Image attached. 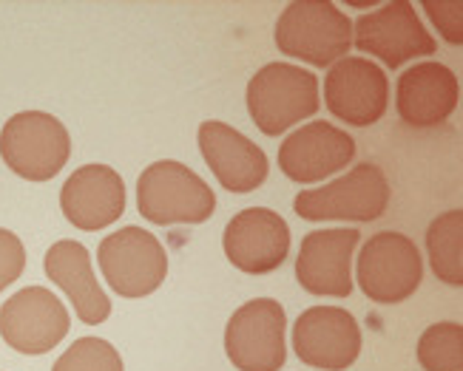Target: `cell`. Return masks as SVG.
Segmentation results:
<instances>
[{"label": "cell", "mask_w": 463, "mask_h": 371, "mask_svg": "<svg viewBox=\"0 0 463 371\" xmlns=\"http://www.w3.org/2000/svg\"><path fill=\"white\" fill-rule=\"evenodd\" d=\"M424 9L447 43L452 46L463 43V6L460 4H432V0H424Z\"/></svg>", "instance_id": "24"}, {"label": "cell", "mask_w": 463, "mask_h": 371, "mask_svg": "<svg viewBox=\"0 0 463 371\" xmlns=\"http://www.w3.org/2000/svg\"><path fill=\"white\" fill-rule=\"evenodd\" d=\"M361 233L353 227L313 230L301 238L296 258V278L301 290L325 298H347L353 292L350 264Z\"/></svg>", "instance_id": "14"}, {"label": "cell", "mask_w": 463, "mask_h": 371, "mask_svg": "<svg viewBox=\"0 0 463 371\" xmlns=\"http://www.w3.org/2000/svg\"><path fill=\"white\" fill-rule=\"evenodd\" d=\"M288 315L273 298L241 303L225 326V352L239 371H279L288 360Z\"/></svg>", "instance_id": "8"}, {"label": "cell", "mask_w": 463, "mask_h": 371, "mask_svg": "<svg viewBox=\"0 0 463 371\" xmlns=\"http://www.w3.org/2000/svg\"><path fill=\"white\" fill-rule=\"evenodd\" d=\"M353 43L358 51L375 54L390 69L438 51L435 37L420 23L410 0H390L381 9L361 14L353 23Z\"/></svg>", "instance_id": "9"}, {"label": "cell", "mask_w": 463, "mask_h": 371, "mask_svg": "<svg viewBox=\"0 0 463 371\" xmlns=\"http://www.w3.org/2000/svg\"><path fill=\"white\" fill-rule=\"evenodd\" d=\"M52 371H123V357L103 338L74 340Z\"/></svg>", "instance_id": "22"}, {"label": "cell", "mask_w": 463, "mask_h": 371, "mask_svg": "<svg viewBox=\"0 0 463 371\" xmlns=\"http://www.w3.org/2000/svg\"><path fill=\"white\" fill-rule=\"evenodd\" d=\"M293 352L305 366L345 371L361 355L358 320L345 306H310L293 323Z\"/></svg>", "instance_id": "11"}, {"label": "cell", "mask_w": 463, "mask_h": 371, "mask_svg": "<svg viewBox=\"0 0 463 371\" xmlns=\"http://www.w3.org/2000/svg\"><path fill=\"white\" fill-rule=\"evenodd\" d=\"M355 159V139L330 122H307L279 145V168L296 184H316Z\"/></svg>", "instance_id": "15"}, {"label": "cell", "mask_w": 463, "mask_h": 371, "mask_svg": "<svg viewBox=\"0 0 463 371\" xmlns=\"http://www.w3.org/2000/svg\"><path fill=\"white\" fill-rule=\"evenodd\" d=\"M463 326L455 320L432 323L418 340V363L424 371H463Z\"/></svg>", "instance_id": "21"}, {"label": "cell", "mask_w": 463, "mask_h": 371, "mask_svg": "<svg viewBox=\"0 0 463 371\" xmlns=\"http://www.w3.org/2000/svg\"><path fill=\"white\" fill-rule=\"evenodd\" d=\"M0 156L6 168L29 181H49L66 168L71 136L46 111H20L0 131Z\"/></svg>", "instance_id": "4"}, {"label": "cell", "mask_w": 463, "mask_h": 371, "mask_svg": "<svg viewBox=\"0 0 463 371\" xmlns=\"http://www.w3.org/2000/svg\"><path fill=\"white\" fill-rule=\"evenodd\" d=\"M460 236H463V210H447L438 218H432L427 230V255L430 266L438 281L449 286L463 283V250H460Z\"/></svg>", "instance_id": "20"}, {"label": "cell", "mask_w": 463, "mask_h": 371, "mask_svg": "<svg viewBox=\"0 0 463 371\" xmlns=\"http://www.w3.org/2000/svg\"><path fill=\"white\" fill-rule=\"evenodd\" d=\"M460 102V86L452 69L435 60L415 63L398 77L395 108L412 128H435L455 114Z\"/></svg>", "instance_id": "18"}, {"label": "cell", "mask_w": 463, "mask_h": 371, "mask_svg": "<svg viewBox=\"0 0 463 371\" xmlns=\"http://www.w3.org/2000/svg\"><path fill=\"white\" fill-rule=\"evenodd\" d=\"M24 266H26L24 241H20L14 233H9V230L0 227V292L20 278Z\"/></svg>", "instance_id": "23"}, {"label": "cell", "mask_w": 463, "mask_h": 371, "mask_svg": "<svg viewBox=\"0 0 463 371\" xmlns=\"http://www.w3.org/2000/svg\"><path fill=\"white\" fill-rule=\"evenodd\" d=\"M137 210L146 221L171 224H203L216 210V196L203 176H196L183 162H154L137 179Z\"/></svg>", "instance_id": "2"}, {"label": "cell", "mask_w": 463, "mask_h": 371, "mask_svg": "<svg viewBox=\"0 0 463 371\" xmlns=\"http://www.w3.org/2000/svg\"><path fill=\"white\" fill-rule=\"evenodd\" d=\"M199 151L208 168L231 193H253L268 179L270 162L253 139L239 134L228 122L208 119L196 131Z\"/></svg>", "instance_id": "16"}, {"label": "cell", "mask_w": 463, "mask_h": 371, "mask_svg": "<svg viewBox=\"0 0 463 371\" xmlns=\"http://www.w3.org/2000/svg\"><path fill=\"white\" fill-rule=\"evenodd\" d=\"M321 106L318 77L290 63L261 66L248 82V114L265 136L290 131Z\"/></svg>", "instance_id": "3"}, {"label": "cell", "mask_w": 463, "mask_h": 371, "mask_svg": "<svg viewBox=\"0 0 463 371\" xmlns=\"http://www.w3.org/2000/svg\"><path fill=\"white\" fill-rule=\"evenodd\" d=\"M99 270L109 286L123 298H146L168 275V253L159 238L143 227H123L106 236L97 250Z\"/></svg>", "instance_id": "6"}, {"label": "cell", "mask_w": 463, "mask_h": 371, "mask_svg": "<svg viewBox=\"0 0 463 371\" xmlns=\"http://www.w3.org/2000/svg\"><path fill=\"white\" fill-rule=\"evenodd\" d=\"M222 246L236 270L268 275L290 255V227L270 208H248L228 221Z\"/></svg>", "instance_id": "13"}, {"label": "cell", "mask_w": 463, "mask_h": 371, "mask_svg": "<svg viewBox=\"0 0 463 371\" xmlns=\"http://www.w3.org/2000/svg\"><path fill=\"white\" fill-rule=\"evenodd\" d=\"M43 270L49 281L63 290L74 306L77 318L86 326L103 323L111 315V301L94 278L91 255L80 241H57L49 246Z\"/></svg>", "instance_id": "19"}, {"label": "cell", "mask_w": 463, "mask_h": 371, "mask_svg": "<svg viewBox=\"0 0 463 371\" xmlns=\"http://www.w3.org/2000/svg\"><path fill=\"white\" fill-rule=\"evenodd\" d=\"M69 326V309L43 286H26L0 306V335L20 355L52 352Z\"/></svg>", "instance_id": "12"}, {"label": "cell", "mask_w": 463, "mask_h": 371, "mask_svg": "<svg viewBox=\"0 0 463 371\" xmlns=\"http://www.w3.org/2000/svg\"><path fill=\"white\" fill-rule=\"evenodd\" d=\"M293 208L305 221H375L390 208V181L378 164L364 162L330 184L301 190Z\"/></svg>", "instance_id": "5"}, {"label": "cell", "mask_w": 463, "mask_h": 371, "mask_svg": "<svg viewBox=\"0 0 463 371\" xmlns=\"http://www.w3.org/2000/svg\"><path fill=\"white\" fill-rule=\"evenodd\" d=\"M325 106L347 125H375L390 106V79L384 69L367 57H341L325 77Z\"/></svg>", "instance_id": "10"}, {"label": "cell", "mask_w": 463, "mask_h": 371, "mask_svg": "<svg viewBox=\"0 0 463 371\" xmlns=\"http://www.w3.org/2000/svg\"><path fill=\"white\" fill-rule=\"evenodd\" d=\"M60 208L77 230H106L126 213V184L109 164H86L66 179Z\"/></svg>", "instance_id": "17"}, {"label": "cell", "mask_w": 463, "mask_h": 371, "mask_svg": "<svg viewBox=\"0 0 463 371\" xmlns=\"http://www.w3.org/2000/svg\"><path fill=\"white\" fill-rule=\"evenodd\" d=\"M281 54L310 66H333L353 46V20L330 0H293L276 20Z\"/></svg>", "instance_id": "1"}, {"label": "cell", "mask_w": 463, "mask_h": 371, "mask_svg": "<svg viewBox=\"0 0 463 371\" xmlns=\"http://www.w3.org/2000/svg\"><path fill=\"white\" fill-rule=\"evenodd\" d=\"M358 286L373 303H404L415 295L424 281V261L410 236L375 233L361 246L358 255Z\"/></svg>", "instance_id": "7"}]
</instances>
